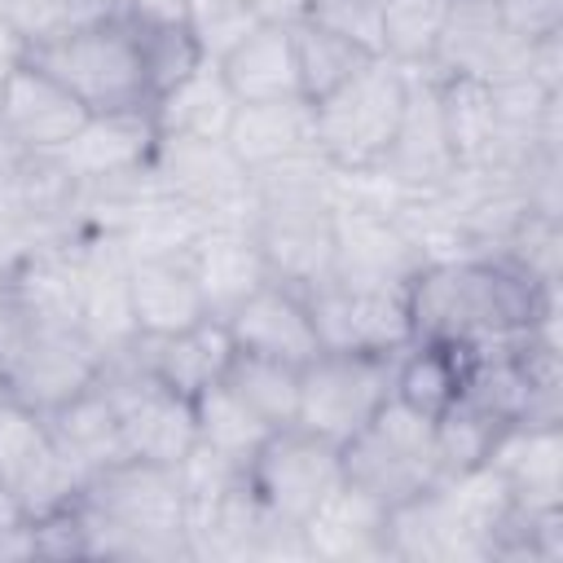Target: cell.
I'll return each mask as SVG.
<instances>
[{
    "instance_id": "cell-25",
    "label": "cell",
    "mask_w": 563,
    "mask_h": 563,
    "mask_svg": "<svg viewBox=\"0 0 563 563\" xmlns=\"http://www.w3.org/2000/svg\"><path fill=\"white\" fill-rule=\"evenodd\" d=\"M189 264H194V277L207 295L211 317H224L255 286L268 282V264H264L246 224H207V233L189 251Z\"/></svg>"
},
{
    "instance_id": "cell-26",
    "label": "cell",
    "mask_w": 563,
    "mask_h": 563,
    "mask_svg": "<svg viewBox=\"0 0 563 563\" xmlns=\"http://www.w3.org/2000/svg\"><path fill=\"white\" fill-rule=\"evenodd\" d=\"M44 422H48V435H53L57 453L84 479H92L97 471H106V466H114V462L128 457L123 431H119V413H114V405H110V396H106L101 383L84 387L79 396H70L53 413H44Z\"/></svg>"
},
{
    "instance_id": "cell-31",
    "label": "cell",
    "mask_w": 563,
    "mask_h": 563,
    "mask_svg": "<svg viewBox=\"0 0 563 563\" xmlns=\"http://www.w3.org/2000/svg\"><path fill=\"white\" fill-rule=\"evenodd\" d=\"M220 383L251 409L260 413L273 431L295 422V405H299V365L273 361V356H255V352H233L229 369L220 374Z\"/></svg>"
},
{
    "instance_id": "cell-40",
    "label": "cell",
    "mask_w": 563,
    "mask_h": 563,
    "mask_svg": "<svg viewBox=\"0 0 563 563\" xmlns=\"http://www.w3.org/2000/svg\"><path fill=\"white\" fill-rule=\"evenodd\" d=\"M303 18L317 22L321 31L383 57V4H374V0H312V9Z\"/></svg>"
},
{
    "instance_id": "cell-44",
    "label": "cell",
    "mask_w": 563,
    "mask_h": 563,
    "mask_svg": "<svg viewBox=\"0 0 563 563\" xmlns=\"http://www.w3.org/2000/svg\"><path fill=\"white\" fill-rule=\"evenodd\" d=\"M114 13L136 26H163L185 22V0H114Z\"/></svg>"
},
{
    "instance_id": "cell-33",
    "label": "cell",
    "mask_w": 563,
    "mask_h": 563,
    "mask_svg": "<svg viewBox=\"0 0 563 563\" xmlns=\"http://www.w3.org/2000/svg\"><path fill=\"white\" fill-rule=\"evenodd\" d=\"M290 44H295V70H299V92L308 101H321L325 92H334L343 79H352L374 53L321 31L317 22L299 18L290 22Z\"/></svg>"
},
{
    "instance_id": "cell-7",
    "label": "cell",
    "mask_w": 563,
    "mask_h": 563,
    "mask_svg": "<svg viewBox=\"0 0 563 563\" xmlns=\"http://www.w3.org/2000/svg\"><path fill=\"white\" fill-rule=\"evenodd\" d=\"M132 343L106 356L97 383L106 387V396H110V405L119 413V431H123L128 457L158 462V466H180L189 457V449L198 444L194 400L172 391L167 383H158L141 365Z\"/></svg>"
},
{
    "instance_id": "cell-45",
    "label": "cell",
    "mask_w": 563,
    "mask_h": 563,
    "mask_svg": "<svg viewBox=\"0 0 563 563\" xmlns=\"http://www.w3.org/2000/svg\"><path fill=\"white\" fill-rule=\"evenodd\" d=\"M255 9H260L264 22H286L290 26L312 9V0H255Z\"/></svg>"
},
{
    "instance_id": "cell-6",
    "label": "cell",
    "mask_w": 563,
    "mask_h": 563,
    "mask_svg": "<svg viewBox=\"0 0 563 563\" xmlns=\"http://www.w3.org/2000/svg\"><path fill=\"white\" fill-rule=\"evenodd\" d=\"M339 462L343 479L383 501L387 510L440 479L431 418L400 400H387L356 435H347L339 444Z\"/></svg>"
},
{
    "instance_id": "cell-2",
    "label": "cell",
    "mask_w": 563,
    "mask_h": 563,
    "mask_svg": "<svg viewBox=\"0 0 563 563\" xmlns=\"http://www.w3.org/2000/svg\"><path fill=\"white\" fill-rule=\"evenodd\" d=\"M79 519L88 537V559L123 563H194L185 537V493L176 466L123 457L79 493Z\"/></svg>"
},
{
    "instance_id": "cell-13",
    "label": "cell",
    "mask_w": 563,
    "mask_h": 563,
    "mask_svg": "<svg viewBox=\"0 0 563 563\" xmlns=\"http://www.w3.org/2000/svg\"><path fill=\"white\" fill-rule=\"evenodd\" d=\"M528 44L497 4H479V0H453L449 18L440 26L435 53L422 66L435 79H471V84H497L506 75L523 70Z\"/></svg>"
},
{
    "instance_id": "cell-34",
    "label": "cell",
    "mask_w": 563,
    "mask_h": 563,
    "mask_svg": "<svg viewBox=\"0 0 563 563\" xmlns=\"http://www.w3.org/2000/svg\"><path fill=\"white\" fill-rule=\"evenodd\" d=\"M506 422L488 418L484 409H475L471 400H453L444 413L431 418V435H435V466H440V479L449 475H462L471 466H479L497 440Z\"/></svg>"
},
{
    "instance_id": "cell-3",
    "label": "cell",
    "mask_w": 563,
    "mask_h": 563,
    "mask_svg": "<svg viewBox=\"0 0 563 563\" xmlns=\"http://www.w3.org/2000/svg\"><path fill=\"white\" fill-rule=\"evenodd\" d=\"M22 62L40 66L62 88H70L88 106V114L150 110L154 101L141 62V40L123 18H101L88 26H70L53 40H40L22 48Z\"/></svg>"
},
{
    "instance_id": "cell-43",
    "label": "cell",
    "mask_w": 563,
    "mask_h": 563,
    "mask_svg": "<svg viewBox=\"0 0 563 563\" xmlns=\"http://www.w3.org/2000/svg\"><path fill=\"white\" fill-rule=\"evenodd\" d=\"M523 75H532V79H537L541 88H550V92H563V31L541 35V40L528 44Z\"/></svg>"
},
{
    "instance_id": "cell-5",
    "label": "cell",
    "mask_w": 563,
    "mask_h": 563,
    "mask_svg": "<svg viewBox=\"0 0 563 563\" xmlns=\"http://www.w3.org/2000/svg\"><path fill=\"white\" fill-rule=\"evenodd\" d=\"M106 352L79 321H22L0 352V391L35 413H53L101 378Z\"/></svg>"
},
{
    "instance_id": "cell-15",
    "label": "cell",
    "mask_w": 563,
    "mask_h": 563,
    "mask_svg": "<svg viewBox=\"0 0 563 563\" xmlns=\"http://www.w3.org/2000/svg\"><path fill=\"white\" fill-rule=\"evenodd\" d=\"M422 264H427L422 251L391 211L334 207V264L325 277L352 286H378V290H409Z\"/></svg>"
},
{
    "instance_id": "cell-20",
    "label": "cell",
    "mask_w": 563,
    "mask_h": 563,
    "mask_svg": "<svg viewBox=\"0 0 563 563\" xmlns=\"http://www.w3.org/2000/svg\"><path fill=\"white\" fill-rule=\"evenodd\" d=\"M391 563H479V545L453 515L440 479L387 510Z\"/></svg>"
},
{
    "instance_id": "cell-12",
    "label": "cell",
    "mask_w": 563,
    "mask_h": 563,
    "mask_svg": "<svg viewBox=\"0 0 563 563\" xmlns=\"http://www.w3.org/2000/svg\"><path fill=\"white\" fill-rule=\"evenodd\" d=\"M321 347L334 352H396L413 339L405 290L352 286L339 277H321L303 290Z\"/></svg>"
},
{
    "instance_id": "cell-16",
    "label": "cell",
    "mask_w": 563,
    "mask_h": 563,
    "mask_svg": "<svg viewBox=\"0 0 563 563\" xmlns=\"http://www.w3.org/2000/svg\"><path fill=\"white\" fill-rule=\"evenodd\" d=\"M88 119V106L31 62H13L0 84V136L26 154H57Z\"/></svg>"
},
{
    "instance_id": "cell-24",
    "label": "cell",
    "mask_w": 563,
    "mask_h": 563,
    "mask_svg": "<svg viewBox=\"0 0 563 563\" xmlns=\"http://www.w3.org/2000/svg\"><path fill=\"white\" fill-rule=\"evenodd\" d=\"M224 145L238 154L246 172H264L273 163L299 158L317 150L312 136V101L277 97V101H238Z\"/></svg>"
},
{
    "instance_id": "cell-21",
    "label": "cell",
    "mask_w": 563,
    "mask_h": 563,
    "mask_svg": "<svg viewBox=\"0 0 563 563\" xmlns=\"http://www.w3.org/2000/svg\"><path fill=\"white\" fill-rule=\"evenodd\" d=\"M308 559L321 563H365L387 559V506L339 479V488L303 519Z\"/></svg>"
},
{
    "instance_id": "cell-29",
    "label": "cell",
    "mask_w": 563,
    "mask_h": 563,
    "mask_svg": "<svg viewBox=\"0 0 563 563\" xmlns=\"http://www.w3.org/2000/svg\"><path fill=\"white\" fill-rule=\"evenodd\" d=\"M462 391V347L435 339H409L391 352V400L435 418Z\"/></svg>"
},
{
    "instance_id": "cell-9",
    "label": "cell",
    "mask_w": 563,
    "mask_h": 563,
    "mask_svg": "<svg viewBox=\"0 0 563 563\" xmlns=\"http://www.w3.org/2000/svg\"><path fill=\"white\" fill-rule=\"evenodd\" d=\"M343 479V462H339V444L325 435H312L303 427H277L268 431V440L255 449L251 466H246V484L255 488V497L303 528V519L339 488Z\"/></svg>"
},
{
    "instance_id": "cell-1",
    "label": "cell",
    "mask_w": 563,
    "mask_h": 563,
    "mask_svg": "<svg viewBox=\"0 0 563 563\" xmlns=\"http://www.w3.org/2000/svg\"><path fill=\"white\" fill-rule=\"evenodd\" d=\"M413 339L449 347L506 343L559 308V290L532 282L501 251L422 264L405 290Z\"/></svg>"
},
{
    "instance_id": "cell-22",
    "label": "cell",
    "mask_w": 563,
    "mask_h": 563,
    "mask_svg": "<svg viewBox=\"0 0 563 563\" xmlns=\"http://www.w3.org/2000/svg\"><path fill=\"white\" fill-rule=\"evenodd\" d=\"M128 290H132L136 334H150V339L176 334L211 317L189 255H136L128 268Z\"/></svg>"
},
{
    "instance_id": "cell-41",
    "label": "cell",
    "mask_w": 563,
    "mask_h": 563,
    "mask_svg": "<svg viewBox=\"0 0 563 563\" xmlns=\"http://www.w3.org/2000/svg\"><path fill=\"white\" fill-rule=\"evenodd\" d=\"M497 9L506 13V22L523 40H541V35L563 31V0H497Z\"/></svg>"
},
{
    "instance_id": "cell-28",
    "label": "cell",
    "mask_w": 563,
    "mask_h": 563,
    "mask_svg": "<svg viewBox=\"0 0 563 563\" xmlns=\"http://www.w3.org/2000/svg\"><path fill=\"white\" fill-rule=\"evenodd\" d=\"M233 110H238V97L229 92L211 57H202L185 79H176L167 92L150 101V119L158 136H198V141H224Z\"/></svg>"
},
{
    "instance_id": "cell-48",
    "label": "cell",
    "mask_w": 563,
    "mask_h": 563,
    "mask_svg": "<svg viewBox=\"0 0 563 563\" xmlns=\"http://www.w3.org/2000/svg\"><path fill=\"white\" fill-rule=\"evenodd\" d=\"M374 4H387V0H374Z\"/></svg>"
},
{
    "instance_id": "cell-27",
    "label": "cell",
    "mask_w": 563,
    "mask_h": 563,
    "mask_svg": "<svg viewBox=\"0 0 563 563\" xmlns=\"http://www.w3.org/2000/svg\"><path fill=\"white\" fill-rule=\"evenodd\" d=\"M216 66H220V75H224V84H229V92L238 101L303 97L299 92V70H295V44H290V26L286 22H260Z\"/></svg>"
},
{
    "instance_id": "cell-11",
    "label": "cell",
    "mask_w": 563,
    "mask_h": 563,
    "mask_svg": "<svg viewBox=\"0 0 563 563\" xmlns=\"http://www.w3.org/2000/svg\"><path fill=\"white\" fill-rule=\"evenodd\" d=\"M150 176L158 189L198 207L211 224H246L251 216V172L224 141L158 136Z\"/></svg>"
},
{
    "instance_id": "cell-46",
    "label": "cell",
    "mask_w": 563,
    "mask_h": 563,
    "mask_svg": "<svg viewBox=\"0 0 563 563\" xmlns=\"http://www.w3.org/2000/svg\"><path fill=\"white\" fill-rule=\"evenodd\" d=\"M9 66H13V62H4V57H0V84H4V70H9Z\"/></svg>"
},
{
    "instance_id": "cell-23",
    "label": "cell",
    "mask_w": 563,
    "mask_h": 563,
    "mask_svg": "<svg viewBox=\"0 0 563 563\" xmlns=\"http://www.w3.org/2000/svg\"><path fill=\"white\" fill-rule=\"evenodd\" d=\"M132 347H136L141 365H145L158 383H167L172 391H180V396H189V400H194L198 391H207L211 383H220V374L229 369V361H233V352H238L220 317H202L198 325H185V330L158 334V339L136 334Z\"/></svg>"
},
{
    "instance_id": "cell-8",
    "label": "cell",
    "mask_w": 563,
    "mask_h": 563,
    "mask_svg": "<svg viewBox=\"0 0 563 563\" xmlns=\"http://www.w3.org/2000/svg\"><path fill=\"white\" fill-rule=\"evenodd\" d=\"M391 400V352H334L321 347L299 365L295 427L343 444Z\"/></svg>"
},
{
    "instance_id": "cell-42",
    "label": "cell",
    "mask_w": 563,
    "mask_h": 563,
    "mask_svg": "<svg viewBox=\"0 0 563 563\" xmlns=\"http://www.w3.org/2000/svg\"><path fill=\"white\" fill-rule=\"evenodd\" d=\"M0 559H35V528L22 501L0 484Z\"/></svg>"
},
{
    "instance_id": "cell-35",
    "label": "cell",
    "mask_w": 563,
    "mask_h": 563,
    "mask_svg": "<svg viewBox=\"0 0 563 563\" xmlns=\"http://www.w3.org/2000/svg\"><path fill=\"white\" fill-rule=\"evenodd\" d=\"M453 0H387L383 4V57L422 70L435 53L440 26Z\"/></svg>"
},
{
    "instance_id": "cell-14",
    "label": "cell",
    "mask_w": 563,
    "mask_h": 563,
    "mask_svg": "<svg viewBox=\"0 0 563 563\" xmlns=\"http://www.w3.org/2000/svg\"><path fill=\"white\" fill-rule=\"evenodd\" d=\"M457 167L449 128H444V106H440V84L427 70L409 75V97L400 110V123L378 158V172L400 189V194H427L440 189Z\"/></svg>"
},
{
    "instance_id": "cell-38",
    "label": "cell",
    "mask_w": 563,
    "mask_h": 563,
    "mask_svg": "<svg viewBox=\"0 0 563 563\" xmlns=\"http://www.w3.org/2000/svg\"><path fill=\"white\" fill-rule=\"evenodd\" d=\"M264 18L255 0H185V31L194 35L198 53L220 62L246 31H255Z\"/></svg>"
},
{
    "instance_id": "cell-39",
    "label": "cell",
    "mask_w": 563,
    "mask_h": 563,
    "mask_svg": "<svg viewBox=\"0 0 563 563\" xmlns=\"http://www.w3.org/2000/svg\"><path fill=\"white\" fill-rule=\"evenodd\" d=\"M136 40H141V62H145V79H150V97L167 92L176 79H185L202 53L194 44V35L185 31V22H163V26H136Z\"/></svg>"
},
{
    "instance_id": "cell-10",
    "label": "cell",
    "mask_w": 563,
    "mask_h": 563,
    "mask_svg": "<svg viewBox=\"0 0 563 563\" xmlns=\"http://www.w3.org/2000/svg\"><path fill=\"white\" fill-rule=\"evenodd\" d=\"M0 484L22 501L31 519L66 510L84 493V475L57 453L44 413L0 400Z\"/></svg>"
},
{
    "instance_id": "cell-49",
    "label": "cell",
    "mask_w": 563,
    "mask_h": 563,
    "mask_svg": "<svg viewBox=\"0 0 563 563\" xmlns=\"http://www.w3.org/2000/svg\"><path fill=\"white\" fill-rule=\"evenodd\" d=\"M0 400H4V391H0Z\"/></svg>"
},
{
    "instance_id": "cell-32",
    "label": "cell",
    "mask_w": 563,
    "mask_h": 563,
    "mask_svg": "<svg viewBox=\"0 0 563 563\" xmlns=\"http://www.w3.org/2000/svg\"><path fill=\"white\" fill-rule=\"evenodd\" d=\"M194 422H198V444L238 462V466H251L255 449L268 440V422L260 413H251L224 383H211L207 391L194 396Z\"/></svg>"
},
{
    "instance_id": "cell-4",
    "label": "cell",
    "mask_w": 563,
    "mask_h": 563,
    "mask_svg": "<svg viewBox=\"0 0 563 563\" xmlns=\"http://www.w3.org/2000/svg\"><path fill=\"white\" fill-rule=\"evenodd\" d=\"M409 66H396L387 57H369L352 79H343L334 92L312 101V136L317 154L339 172H365L378 167L405 97H409Z\"/></svg>"
},
{
    "instance_id": "cell-17",
    "label": "cell",
    "mask_w": 563,
    "mask_h": 563,
    "mask_svg": "<svg viewBox=\"0 0 563 563\" xmlns=\"http://www.w3.org/2000/svg\"><path fill=\"white\" fill-rule=\"evenodd\" d=\"M220 321H224L238 352L273 356V361H286V365H303L321 352V339H317L303 290H295L286 282H273V277L264 286H255L242 303H233Z\"/></svg>"
},
{
    "instance_id": "cell-36",
    "label": "cell",
    "mask_w": 563,
    "mask_h": 563,
    "mask_svg": "<svg viewBox=\"0 0 563 563\" xmlns=\"http://www.w3.org/2000/svg\"><path fill=\"white\" fill-rule=\"evenodd\" d=\"M440 84V106H444V128L462 163H484L493 150V106H488V84H471V79H435Z\"/></svg>"
},
{
    "instance_id": "cell-18",
    "label": "cell",
    "mask_w": 563,
    "mask_h": 563,
    "mask_svg": "<svg viewBox=\"0 0 563 563\" xmlns=\"http://www.w3.org/2000/svg\"><path fill=\"white\" fill-rule=\"evenodd\" d=\"M158 145V128L150 110H106L88 114L84 128L53 154L70 180H101L145 172Z\"/></svg>"
},
{
    "instance_id": "cell-37",
    "label": "cell",
    "mask_w": 563,
    "mask_h": 563,
    "mask_svg": "<svg viewBox=\"0 0 563 563\" xmlns=\"http://www.w3.org/2000/svg\"><path fill=\"white\" fill-rule=\"evenodd\" d=\"M515 268H523L532 282L559 290V251H563V216H541L523 211L506 242L497 246Z\"/></svg>"
},
{
    "instance_id": "cell-30",
    "label": "cell",
    "mask_w": 563,
    "mask_h": 563,
    "mask_svg": "<svg viewBox=\"0 0 563 563\" xmlns=\"http://www.w3.org/2000/svg\"><path fill=\"white\" fill-rule=\"evenodd\" d=\"M207 216L198 207H189L185 198L167 194V189H150V198L136 207L132 224L123 229V251L136 255H189L194 242L207 233Z\"/></svg>"
},
{
    "instance_id": "cell-47",
    "label": "cell",
    "mask_w": 563,
    "mask_h": 563,
    "mask_svg": "<svg viewBox=\"0 0 563 563\" xmlns=\"http://www.w3.org/2000/svg\"><path fill=\"white\" fill-rule=\"evenodd\" d=\"M479 4H497V0H479Z\"/></svg>"
},
{
    "instance_id": "cell-19",
    "label": "cell",
    "mask_w": 563,
    "mask_h": 563,
    "mask_svg": "<svg viewBox=\"0 0 563 563\" xmlns=\"http://www.w3.org/2000/svg\"><path fill=\"white\" fill-rule=\"evenodd\" d=\"M497 471L510 501L523 510H559L563 506V427L506 422L484 457Z\"/></svg>"
}]
</instances>
